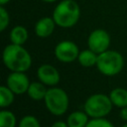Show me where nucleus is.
Here are the masks:
<instances>
[{"mask_svg":"<svg viewBox=\"0 0 127 127\" xmlns=\"http://www.w3.org/2000/svg\"><path fill=\"white\" fill-rule=\"evenodd\" d=\"M4 65L11 71H27L32 65L30 53L21 45H7L2 53Z\"/></svg>","mask_w":127,"mask_h":127,"instance_id":"1","label":"nucleus"},{"mask_svg":"<svg viewBox=\"0 0 127 127\" xmlns=\"http://www.w3.org/2000/svg\"><path fill=\"white\" fill-rule=\"evenodd\" d=\"M80 17V8L74 0L61 1L53 12V19L57 26L70 28L74 26Z\"/></svg>","mask_w":127,"mask_h":127,"instance_id":"2","label":"nucleus"},{"mask_svg":"<svg viewBox=\"0 0 127 127\" xmlns=\"http://www.w3.org/2000/svg\"><path fill=\"white\" fill-rule=\"evenodd\" d=\"M96 67L103 75H117L124 67V58L117 51L107 50L97 56Z\"/></svg>","mask_w":127,"mask_h":127,"instance_id":"3","label":"nucleus"},{"mask_svg":"<svg viewBox=\"0 0 127 127\" xmlns=\"http://www.w3.org/2000/svg\"><path fill=\"white\" fill-rule=\"evenodd\" d=\"M44 102L46 108L51 114L55 116H62L68 109L69 98L63 88L52 86L48 88Z\"/></svg>","mask_w":127,"mask_h":127,"instance_id":"4","label":"nucleus"},{"mask_svg":"<svg viewBox=\"0 0 127 127\" xmlns=\"http://www.w3.org/2000/svg\"><path fill=\"white\" fill-rule=\"evenodd\" d=\"M112 107L113 104L109 95L94 93L85 100L83 110L90 118H103L111 112Z\"/></svg>","mask_w":127,"mask_h":127,"instance_id":"5","label":"nucleus"},{"mask_svg":"<svg viewBox=\"0 0 127 127\" xmlns=\"http://www.w3.org/2000/svg\"><path fill=\"white\" fill-rule=\"evenodd\" d=\"M55 57L58 61L68 64L77 60L79 55L78 47L71 41H62L55 47Z\"/></svg>","mask_w":127,"mask_h":127,"instance_id":"6","label":"nucleus"},{"mask_svg":"<svg viewBox=\"0 0 127 127\" xmlns=\"http://www.w3.org/2000/svg\"><path fill=\"white\" fill-rule=\"evenodd\" d=\"M87 46L88 49L99 55L108 50L110 46V36L103 29H95L88 36Z\"/></svg>","mask_w":127,"mask_h":127,"instance_id":"7","label":"nucleus"},{"mask_svg":"<svg viewBox=\"0 0 127 127\" xmlns=\"http://www.w3.org/2000/svg\"><path fill=\"white\" fill-rule=\"evenodd\" d=\"M30 83L29 77L22 71H12L6 79V85L18 95L27 92Z\"/></svg>","mask_w":127,"mask_h":127,"instance_id":"8","label":"nucleus"},{"mask_svg":"<svg viewBox=\"0 0 127 127\" xmlns=\"http://www.w3.org/2000/svg\"><path fill=\"white\" fill-rule=\"evenodd\" d=\"M38 79L47 86H56L61 79L59 70L52 64H42L37 69Z\"/></svg>","mask_w":127,"mask_h":127,"instance_id":"9","label":"nucleus"},{"mask_svg":"<svg viewBox=\"0 0 127 127\" xmlns=\"http://www.w3.org/2000/svg\"><path fill=\"white\" fill-rule=\"evenodd\" d=\"M56 25L57 24L53 17L41 18L35 25V34L39 38H48L54 33Z\"/></svg>","mask_w":127,"mask_h":127,"instance_id":"10","label":"nucleus"},{"mask_svg":"<svg viewBox=\"0 0 127 127\" xmlns=\"http://www.w3.org/2000/svg\"><path fill=\"white\" fill-rule=\"evenodd\" d=\"M47 91H48L47 85L39 80V81H33L30 83L27 93L31 99L40 101V100H44Z\"/></svg>","mask_w":127,"mask_h":127,"instance_id":"11","label":"nucleus"},{"mask_svg":"<svg viewBox=\"0 0 127 127\" xmlns=\"http://www.w3.org/2000/svg\"><path fill=\"white\" fill-rule=\"evenodd\" d=\"M89 121V116L85 113V111L75 110L71 112L67 118L66 123L68 127H85L87 122Z\"/></svg>","mask_w":127,"mask_h":127,"instance_id":"12","label":"nucleus"},{"mask_svg":"<svg viewBox=\"0 0 127 127\" xmlns=\"http://www.w3.org/2000/svg\"><path fill=\"white\" fill-rule=\"evenodd\" d=\"M109 97L114 106L118 108L127 106V89L123 87H116L110 91Z\"/></svg>","mask_w":127,"mask_h":127,"instance_id":"13","label":"nucleus"},{"mask_svg":"<svg viewBox=\"0 0 127 127\" xmlns=\"http://www.w3.org/2000/svg\"><path fill=\"white\" fill-rule=\"evenodd\" d=\"M28 31L24 26H15L10 32V41L12 44L23 46L28 40Z\"/></svg>","mask_w":127,"mask_h":127,"instance_id":"14","label":"nucleus"},{"mask_svg":"<svg viewBox=\"0 0 127 127\" xmlns=\"http://www.w3.org/2000/svg\"><path fill=\"white\" fill-rule=\"evenodd\" d=\"M97 56L98 55L96 53H94L93 51H91L90 49L83 50V51L79 52L77 61L80 65H82L84 67H91V66L96 65Z\"/></svg>","mask_w":127,"mask_h":127,"instance_id":"15","label":"nucleus"},{"mask_svg":"<svg viewBox=\"0 0 127 127\" xmlns=\"http://www.w3.org/2000/svg\"><path fill=\"white\" fill-rule=\"evenodd\" d=\"M15 99V93L7 86L1 85L0 86V107L6 108L9 107Z\"/></svg>","mask_w":127,"mask_h":127,"instance_id":"16","label":"nucleus"},{"mask_svg":"<svg viewBox=\"0 0 127 127\" xmlns=\"http://www.w3.org/2000/svg\"><path fill=\"white\" fill-rule=\"evenodd\" d=\"M17 118L16 115L9 110L0 111V127H16Z\"/></svg>","mask_w":127,"mask_h":127,"instance_id":"17","label":"nucleus"},{"mask_svg":"<svg viewBox=\"0 0 127 127\" xmlns=\"http://www.w3.org/2000/svg\"><path fill=\"white\" fill-rule=\"evenodd\" d=\"M18 127H41V123L37 117L33 115H26L21 118Z\"/></svg>","mask_w":127,"mask_h":127,"instance_id":"18","label":"nucleus"},{"mask_svg":"<svg viewBox=\"0 0 127 127\" xmlns=\"http://www.w3.org/2000/svg\"><path fill=\"white\" fill-rule=\"evenodd\" d=\"M85 127H114L113 124L107 119L103 118H91L87 122Z\"/></svg>","mask_w":127,"mask_h":127,"instance_id":"19","label":"nucleus"},{"mask_svg":"<svg viewBox=\"0 0 127 127\" xmlns=\"http://www.w3.org/2000/svg\"><path fill=\"white\" fill-rule=\"evenodd\" d=\"M9 22H10L9 14L7 10L3 6H1L0 7V31L1 32H3L8 27Z\"/></svg>","mask_w":127,"mask_h":127,"instance_id":"20","label":"nucleus"},{"mask_svg":"<svg viewBox=\"0 0 127 127\" xmlns=\"http://www.w3.org/2000/svg\"><path fill=\"white\" fill-rule=\"evenodd\" d=\"M119 115H120V118H121L122 120L127 121V106L120 108V113H119Z\"/></svg>","mask_w":127,"mask_h":127,"instance_id":"21","label":"nucleus"},{"mask_svg":"<svg viewBox=\"0 0 127 127\" xmlns=\"http://www.w3.org/2000/svg\"><path fill=\"white\" fill-rule=\"evenodd\" d=\"M51 127H68V125L66 122H64V121H56L51 125Z\"/></svg>","mask_w":127,"mask_h":127,"instance_id":"22","label":"nucleus"},{"mask_svg":"<svg viewBox=\"0 0 127 127\" xmlns=\"http://www.w3.org/2000/svg\"><path fill=\"white\" fill-rule=\"evenodd\" d=\"M9 1H10V0H0V5H1V6H4V5H5L6 3H8Z\"/></svg>","mask_w":127,"mask_h":127,"instance_id":"23","label":"nucleus"},{"mask_svg":"<svg viewBox=\"0 0 127 127\" xmlns=\"http://www.w3.org/2000/svg\"><path fill=\"white\" fill-rule=\"evenodd\" d=\"M44 2H48V3H52V2H55V1H57V0H43Z\"/></svg>","mask_w":127,"mask_h":127,"instance_id":"24","label":"nucleus"},{"mask_svg":"<svg viewBox=\"0 0 127 127\" xmlns=\"http://www.w3.org/2000/svg\"><path fill=\"white\" fill-rule=\"evenodd\" d=\"M122 127H127V123H126V124H124V125H123Z\"/></svg>","mask_w":127,"mask_h":127,"instance_id":"25","label":"nucleus"}]
</instances>
